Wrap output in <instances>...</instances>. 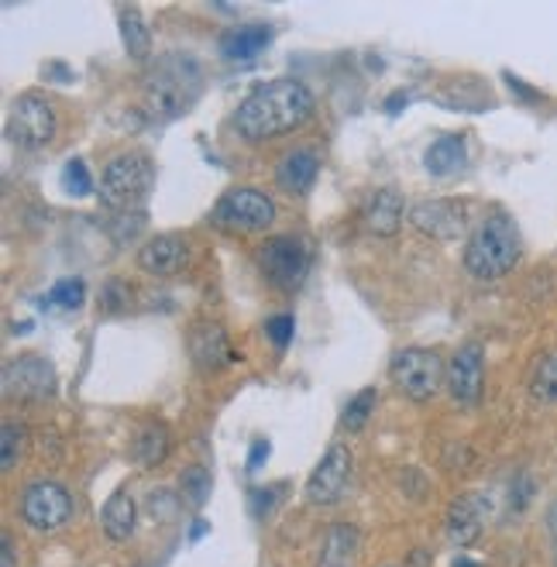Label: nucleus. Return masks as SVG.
Here are the masks:
<instances>
[{
  "label": "nucleus",
  "mask_w": 557,
  "mask_h": 567,
  "mask_svg": "<svg viewBox=\"0 0 557 567\" xmlns=\"http://www.w3.org/2000/svg\"><path fill=\"white\" fill-rule=\"evenodd\" d=\"M313 117V93L299 80H272L238 104L235 128L248 141H265L304 128Z\"/></svg>",
  "instance_id": "f257e3e1"
},
{
  "label": "nucleus",
  "mask_w": 557,
  "mask_h": 567,
  "mask_svg": "<svg viewBox=\"0 0 557 567\" xmlns=\"http://www.w3.org/2000/svg\"><path fill=\"white\" fill-rule=\"evenodd\" d=\"M203 69L193 56L166 52L158 56L142 80V107L152 121H176L200 101Z\"/></svg>",
  "instance_id": "f03ea898"
},
{
  "label": "nucleus",
  "mask_w": 557,
  "mask_h": 567,
  "mask_svg": "<svg viewBox=\"0 0 557 567\" xmlns=\"http://www.w3.org/2000/svg\"><path fill=\"white\" fill-rule=\"evenodd\" d=\"M520 262V231L506 214H489L464 248V269L475 279H502Z\"/></svg>",
  "instance_id": "7ed1b4c3"
},
{
  "label": "nucleus",
  "mask_w": 557,
  "mask_h": 567,
  "mask_svg": "<svg viewBox=\"0 0 557 567\" xmlns=\"http://www.w3.org/2000/svg\"><path fill=\"white\" fill-rule=\"evenodd\" d=\"M155 179V165L145 152H121L104 165L100 176V203L110 210L142 206Z\"/></svg>",
  "instance_id": "20e7f679"
},
{
  "label": "nucleus",
  "mask_w": 557,
  "mask_h": 567,
  "mask_svg": "<svg viewBox=\"0 0 557 567\" xmlns=\"http://www.w3.org/2000/svg\"><path fill=\"white\" fill-rule=\"evenodd\" d=\"M392 382L400 386L403 395H410L413 403H430V399L440 392L448 378V368L440 362V354L430 347H406L400 351L389 365Z\"/></svg>",
  "instance_id": "39448f33"
},
{
  "label": "nucleus",
  "mask_w": 557,
  "mask_h": 567,
  "mask_svg": "<svg viewBox=\"0 0 557 567\" xmlns=\"http://www.w3.org/2000/svg\"><path fill=\"white\" fill-rule=\"evenodd\" d=\"M56 138V110L38 93H21L8 114V141L14 149L38 152Z\"/></svg>",
  "instance_id": "423d86ee"
},
{
  "label": "nucleus",
  "mask_w": 557,
  "mask_h": 567,
  "mask_svg": "<svg viewBox=\"0 0 557 567\" xmlns=\"http://www.w3.org/2000/svg\"><path fill=\"white\" fill-rule=\"evenodd\" d=\"M259 265L275 290L293 293L304 286V279L310 272V248L299 238H293V234H275V238H269L259 248Z\"/></svg>",
  "instance_id": "0eeeda50"
},
{
  "label": "nucleus",
  "mask_w": 557,
  "mask_h": 567,
  "mask_svg": "<svg viewBox=\"0 0 557 567\" xmlns=\"http://www.w3.org/2000/svg\"><path fill=\"white\" fill-rule=\"evenodd\" d=\"M272 221H275V203L262 193V189H251V186L227 189L214 206V224L224 231L254 234V231L272 227Z\"/></svg>",
  "instance_id": "6e6552de"
},
{
  "label": "nucleus",
  "mask_w": 557,
  "mask_h": 567,
  "mask_svg": "<svg viewBox=\"0 0 557 567\" xmlns=\"http://www.w3.org/2000/svg\"><path fill=\"white\" fill-rule=\"evenodd\" d=\"M21 519L38 533H56L73 519V495L59 482H32L21 495Z\"/></svg>",
  "instance_id": "1a4fd4ad"
},
{
  "label": "nucleus",
  "mask_w": 557,
  "mask_h": 567,
  "mask_svg": "<svg viewBox=\"0 0 557 567\" xmlns=\"http://www.w3.org/2000/svg\"><path fill=\"white\" fill-rule=\"evenodd\" d=\"M0 382H4L8 399H49L59 386L52 362H45L42 354H21L11 358L0 371Z\"/></svg>",
  "instance_id": "9d476101"
},
{
  "label": "nucleus",
  "mask_w": 557,
  "mask_h": 567,
  "mask_svg": "<svg viewBox=\"0 0 557 567\" xmlns=\"http://www.w3.org/2000/svg\"><path fill=\"white\" fill-rule=\"evenodd\" d=\"M347 479H352V451L344 444H331L328 454L313 468V475L307 479V499L313 506H334L344 495Z\"/></svg>",
  "instance_id": "9b49d317"
},
{
  "label": "nucleus",
  "mask_w": 557,
  "mask_h": 567,
  "mask_svg": "<svg viewBox=\"0 0 557 567\" xmlns=\"http://www.w3.org/2000/svg\"><path fill=\"white\" fill-rule=\"evenodd\" d=\"M410 224L434 241H454L469 227V210L458 200H424L410 210Z\"/></svg>",
  "instance_id": "f8f14e48"
},
{
  "label": "nucleus",
  "mask_w": 557,
  "mask_h": 567,
  "mask_svg": "<svg viewBox=\"0 0 557 567\" xmlns=\"http://www.w3.org/2000/svg\"><path fill=\"white\" fill-rule=\"evenodd\" d=\"M482 378H485V351L478 341L461 344L451 362H448V389L458 403H475L482 395Z\"/></svg>",
  "instance_id": "ddd939ff"
},
{
  "label": "nucleus",
  "mask_w": 557,
  "mask_h": 567,
  "mask_svg": "<svg viewBox=\"0 0 557 567\" xmlns=\"http://www.w3.org/2000/svg\"><path fill=\"white\" fill-rule=\"evenodd\" d=\"M485 516H489V499L478 492L461 495V499L451 503L448 509V540L454 547H472V543L482 536Z\"/></svg>",
  "instance_id": "4468645a"
},
{
  "label": "nucleus",
  "mask_w": 557,
  "mask_h": 567,
  "mask_svg": "<svg viewBox=\"0 0 557 567\" xmlns=\"http://www.w3.org/2000/svg\"><path fill=\"white\" fill-rule=\"evenodd\" d=\"M190 354H193V362L197 368L203 371H217L224 365H235L238 362V354L235 347H230L227 334L217 327V323H197L193 327V334H190Z\"/></svg>",
  "instance_id": "2eb2a0df"
},
{
  "label": "nucleus",
  "mask_w": 557,
  "mask_h": 567,
  "mask_svg": "<svg viewBox=\"0 0 557 567\" xmlns=\"http://www.w3.org/2000/svg\"><path fill=\"white\" fill-rule=\"evenodd\" d=\"M186 258H190V248H186L179 234H158L138 251V265L149 275H176L186 265Z\"/></svg>",
  "instance_id": "dca6fc26"
},
{
  "label": "nucleus",
  "mask_w": 557,
  "mask_h": 567,
  "mask_svg": "<svg viewBox=\"0 0 557 567\" xmlns=\"http://www.w3.org/2000/svg\"><path fill=\"white\" fill-rule=\"evenodd\" d=\"M403 197L396 193V189H376V193L368 197L365 203V224L368 231H376L379 238H392L400 227H403Z\"/></svg>",
  "instance_id": "f3484780"
},
{
  "label": "nucleus",
  "mask_w": 557,
  "mask_h": 567,
  "mask_svg": "<svg viewBox=\"0 0 557 567\" xmlns=\"http://www.w3.org/2000/svg\"><path fill=\"white\" fill-rule=\"evenodd\" d=\"M317 173H320V158L310 149H296V152L283 155V162H278V169H275V179L283 189H289V193H310Z\"/></svg>",
  "instance_id": "a211bd4d"
},
{
  "label": "nucleus",
  "mask_w": 557,
  "mask_h": 567,
  "mask_svg": "<svg viewBox=\"0 0 557 567\" xmlns=\"http://www.w3.org/2000/svg\"><path fill=\"white\" fill-rule=\"evenodd\" d=\"M464 162H469V145H464L461 134H440L424 155L430 176H454L464 169Z\"/></svg>",
  "instance_id": "6ab92c4d"
},
{
  "label": "nucleus",
  "mask_w": 557,
  "mask_h": 567,
  "mask_svg": "<svg viewBox=\"0 0 557 567\" xmlns=\"http://www.w3.org/2000/svg\"><path fill=\"white\" fill-rule=\"evenodd\" d=\"M269 42H272V28L269 25H241V28H230L221 38V52L230 62H248V59L259 56Z\"/></svg>",
  "instance_id": "aec40b11"
},
{
  "label": "nucleus",
  "mask_w": 557,
  "mask_h": 567,
  "mask_svg": "<svg viewBox=\"0 0 557 567\" xmlns=\"http://www.w3.org/2000/svg\"><path fill=\"white\" fill-rule=\"evenodd\" d=\"M134 516H138V509H134L131 492L118 488L104 506V533L110 540H128L134 533Z\"/></svg>",
  "instance_id": "412c9836"
},
{
  "label": "nucleus",
  "mask_w": 557,
  "mask_h": 567,
  "mask_svg": "<svg viewBox=\"0 0 557 567\" xmlns=\"http://www.w3.org/2000/svg\"><path fill=\"white\" fill-rule=\"evenodd\" d=\"M118 21H121V42L131 59L145 62L152 56V32L145 25V17L138 8H121L118 11Z\"/></svg>",
  "instance_id": "4be33fe9"
},
{
  "label": "nucleus",
  "mask_w": 557,
  "mask_h": 567,
  "mask_svg": "<svg viewBox=\"0 0 557 567\" xmlns=\"http://www.w3.org/2000/svg\"><path fill=\"white\" fill-rule=\"evenodd\" d=\"M166 458H169V430L162 423H152L134 440V461L142 468H158Z\"/></svg>",
  "instance_id": "5701e85b"
},
{
  "label": "nucleus",
  "mask_w": 557,
  "mask_h": 567,
  "mask_svg": "<svg viewBox=\"0 0 557 567\" xmlns=\"http://www.w3.org/2000/svg\"><path fill=\"white\" fill-rule=\"evenodd\" d=\"M355 543H358V536L352 527H334L328 533V547L320 554V567H347L355 554Z\"/></svg>",
  "instance_id": "b1692460"
},
{
  "label": "nucleus",
  "mask_w": 557,
  "mask_h": 567,
  "mask_svg": "<svg viewBox=\"0 0 557 567\" xmlns=\"http://www.w3.org/2000/svg\"><path fill=\"white\" fill-rule=\"evenodd\" d=\"M530 395L537 403H557V354H544L530 375Z\"/></svg>",
  "instance_id": "393cba45"
},
{
  "label": "nucleus",
  "mask_w": 557,
  "mask_h": 567,
  "mask_svg": "<svg viewBox=\"0 0 557 567\" xmlns=\"http://www.w3.org/2000/svg\"><path fill=\"white\" fill-rule=\"evenodd\" d=\"M179 492H182V499L190 503L193 509H200L206 499H211V471H206L203 464L186 468L182 479H179Z\"/></svg>",
  "instance_id": "a878e982"
},
{
  "label": "nucleus",
  "mask_w": 557,
  "mask_h": 567,
  "mask_svg": "<svg viewBox=\"0 0 557 567\" xmlns=\"http://www.w3.org/2000/svg\"><path fill=\"white\" fill-rule=\"evenodd\" d=\"M376 403H379V392L376 389H362L352 403L344 406V416H341V427L347 430V434H358L365 423H368V416L376 413Z\"/></svg>",
  "instance_id": "bb28decb"
},
{
  "label": "nucleus",
  "mask_w": 557,
  "mask_h": 567,
  "mask_svg": "<svg viewBox=\"0 0 557 567\" xmlns=\"http://www.w3.org/2000/svg\"><path fill=\"white\" fill-rule=\"evenodd\" d=\"M42 303L59 306V310H80V306L86 303V286L80 279H62V282H56Z\"/></svg>",
  "instance_id": "cd10ccee"
},
{
  "label": "nucleus",
  "mask_w": 557,
  "mask_h": 567,
  "mask_svg": "<svg viewBox=\"0 0 557 567\" xmlns=\"http://www.w3.org/2000/svg\"><path fill=\"white\" fill-rule=\"evenodd\" d=\"M62 186H66V193L76 197V200H83V197L93 193V176H90V169H86L83 158H69V162L62 165Z\"/></svg>",
  "instance_id": "c85d7f7f"
},
{
  "label": "nucleus",
  "mask_w": 557,
  "mask_h": 567,
  "mask_svg": "<svg viewBox=\"0 0 557 567\" xmlns=\"http://www.w3.org/2000/svg\"><path fill=\"white\" fill-rule=\"evenodd\" d=\"M4 440H0V447H4V458H0V464H4V471H11L21 458V447H25V430L14 427V423H4V434H0Z\"/></svg>",
  "instance_id": "c756f323"
},
{
  "label": "nucleus",
  "mask_w": 557,
  "mask_h": 567,
  "mask_svg": "<svg viewBox=\"0 0 557 567\" xmlns=\"http://www.w3.org/2000/svg\"><path fill=\"white\" fill-rule=\"evenodd\" d=\"M293 330H296V320H293V314H278V317H272L269 323H265V334H269V341L283 351L289 341H293Z\"/></svg>",
  "instance_id": "7c9ffc66"
},
{
  "label": "nucleus",
  "mask_w": 557,
  "mask_h": 567,
  "mask_svg": "<svg viewBox=\"0 0 557 567\" xmlns=\"http://www.w3.org/2000/svg\"><path fill=\"white\" fill-rule=\"evenodd\" d=\"M269 454H272L269 440H251V451H248V461H245L248 475H259V471L265 468V461H269Z\"/></svg>",
  "instance_id": "2f4dec72"
},
{
  "label": "nucleus",
  "mask_w": 557,
  "mask_h": 567,
  "mask_svg": "<svg viewBox=\"0 0 557 567\" xmlns=\"http://www.w3.org/2000/svg\"><path fill=\"white\" fill-rule=\"evenodd\" d=\"M272 503H275V488H254V492H251V512H254V516L269 512Z\"/></svg>",
  "instance_id": "473e14b6"
},
{
  "label": "nucleus",
  "mask_w": 557,
  "mask_h": 567,
  "mask_svg": "<svg viewBox=\"0 0 557 567\" xmlns=\"http://www.w3.org/2000/svg\"><path fill=\"white\" fill-rule=\"evenodd\" d=\"M0 567H14V543L4 536V547H0Z\"/></svg>",
  "instance_id": "72a5a7b5"
},
{
  "label": "nucleus",
  "mask_w": 557,
  "mask_h": 567,
  "mask_svg": "<svg viewBox=\"0 0 557 567\" xmlns=\"http://www.w3.org/2000/svg\"><path fill=\"white\" fill-rule=\"evenodd\" d=\"M206 530H211V523H206V519H197V523H193V530H190V540L197 543Z\"/></svg>",
  "instance_id": "f704fd0d"
},
{
  "label": "nucleus",
  "mask_w": 557,
  "mask_h": 567,
  "mask_svg": "<svg viewBox=\"0 0 557 567\" xmlns=\"http://www.w3.org/2000/svg\"><path fill=\"white\" fill-rule=\"evenodd\" d=\"M400 104H406V93H396V97H389V104H386V107H389V114H396V107H400Z\"/></svg>",
  "instance_id": "c9c22d12"
},
{
  "label": "nucleus",
  "mask_w": 557,
  "mask_h": 567,
  "mask_svg": "<svg viewBox=\"0 0 557 567\" xmlns=\"http://www.w3.org/2000/svg\"><path fill=\"white\" fill-rule=\"evenodd\" d=\"M550 533H554V540H557V506L550 509Z\"/></svg>",
  "instance_id": "e433bc0d"
},
{
  "label": "nucleus",
  "mask_w": 557,
  "mask_h": 567,
  "mask_svg": "<svg viewBox=\"0 0 557 567\" xmlns=\"http://www.w3.org/2000/svg\"><path fill=\"white\" fill-rule=\"evenodd\" d=\"M454 567H478V564H472V560H458Z\"/></svg>",
  "instance_id": "4c0bfd02"
}]
</instances>
